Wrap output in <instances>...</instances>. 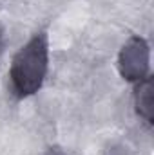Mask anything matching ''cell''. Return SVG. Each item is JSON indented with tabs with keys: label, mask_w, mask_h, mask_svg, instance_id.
Segmentation results:
<instances>
[{
	"label": "cell",
	"mask_w": 154,
	"mask_h": 155,
	"mask_svg": "<svg viewBox=\"0 0 154 155\" xmlns=\"http://www.w3.org/2000/svg\"><path fill=\"white\" fill-rule=\"evenodd\" d=\"M49 65V41L45 31L37 33L13 58L9 69L11 88L18 97L37 94L47 74Z\"/></svg>",
	"instance_id": "1"
},
{
	"label": "cell",
	"mask_w": 154,
	"mask_h": 155,
	"mask_svg": "<svg viewBox=\"0 0 154 155\" xmlns=\"http://www.w3.org/2000/svg\"><path fill=\"white\" fill-rule=\"evenodd\" d=\"M151 49L142 36H131L123 43L118 56V69L123 79L138 83L149 76Z\"/></svg>",
	"instance_id": "2"
},
{
	"label": "cell",
	"mask_w": 154,
	"mask_h": 155,
	"mask_svg": "<svg viewBox=\"0 0 154 155\" xmlns=\"http://www.w3.org/2000/svg\"><path fill=\"white\" fill-rule=\"evenodd\" d=\"M134 107L138 116L147 124H152V78L151 76L138 81L134 92Z\"/></svg>",
	"instance_id": "3"
},
{
	"label": "cell",
	"mask_w": 154,
	"mask_h": 155,
	"mask_svg": "<svg viewBox=\"0 0 154 155\" xmlns=\"http://www.w3.org/2000/svg\"><path fill=\"white\" fill-rule=\"evenodd\" d=\"M103 155H140L132 146H129L127 143H113L105 148Z\"/></svg>",
	"instance_id": "4"
},
{
	"label": "cell",
	"mask_w": 154,
	"mask_h": 155,
	"mask_svg": "<svg viewBox=\"0 0 154 155\" xmlns=\"http://www.w3.org/2000/svg\"><path fill=\"white\" fill-rule=\"evenodd\" d=\"M42 155H71V153H69V152H65V150H64V148H60V146H53V148H47Z\"/></svg>",
	"instance_id": "5"
},
{
	"label": "cell",
	"mask_w": 154,
	"mask_h": 155,
	"mask_svg": "<svg viewBox=\"0 0 154 155\" xmlns=\"http://www.w3.org/2000/svg\"><path fill=\"white\" fill-rule=\"evenodd\" d=\"M0 52H2V31H0Z\"/></svg>",
	"instance_id": "6"
}]
</instances>
